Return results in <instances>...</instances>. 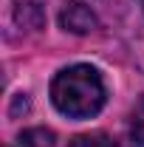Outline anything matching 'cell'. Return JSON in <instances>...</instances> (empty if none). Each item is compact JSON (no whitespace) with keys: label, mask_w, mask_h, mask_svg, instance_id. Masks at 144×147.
Returning a JSON list of instances; mask_svg holds the SVG:
<instances>
[{"label":"cell","mask_w":144,"mask_h":147,"mask_svg":"<svg viewBox=\"0 0 144 147\" xmlns=\"http://www.w3.org/2000/svg\"><path fill=\"white\" fill-rule=\"evenodd\" d=\"M51 99H54L59 113H65L71 119H88V116H96L102 110L108 93H105V82H102L96 68L71 65L54 76Z\"/></svg>","instance_id":"6da1fadb"},{"label":"cell","mask_w":144,"mask_h":147,"mask_svg":"<svg viewBox=\"0 0 144 147\" xmlns=\"http://www.w3.org/2000/svg\"><path fill=\"white\" fill-rule=\"evenodd\" d=\"M59 26L71 34H90L99 26V20L93 14V9L85 6L82 0H65V6L59 11Z\"/></svg>","instance_id":"7a4b0ae2"},{"label":"cell","mask_w":144,"mask_h":147,"mask_svg":"<svg viewBox=\"0 0 144 147\" xmlns=\"http://www.w3.org/2000/svg\"><path fill=\"white\" fill-rule=\"evenodd\" d=\"M14 20H17V26L28 28V31L42 28V23H45L42 0H14Z\"/></svg>","instance_id":"3957f363"},{"label":"cell","mask_w":144,"mask_h":147,"mask_svg":"<svg viewBox=\"0 0 144 147\" xmlns=\"http://www.w3.org/2000/svg\"><path fill=\"white\" fill-rule=\"evenodd\" d=\"M54 133L48 127H28L17 136V147H54Z\"/></svg>","instance_id":"277c9868"},{"label":"cell","mask_w":144,"mask_h":147,"mask_svg":"<svg viewBox=\"0 0 144 147\" xmlns=\"http://www.w3.org/2000/svg\"><path fill=\"white\" fill-rule=\"evenodd\" d=\"M68 147H119L108 133H85V136H76Z\"/></svg>","instance_id":"5b68a950"},{"label":"cell","mask_w":144,"mask_h":147,"mask_svg":"<svg viewBox=\"0 0 144 147\" xmlns=\"http://www.w3.org/2000/svg\"><path fill=\"white\" fill-rule=\"evenodd\" d=\"M133 139L144 147V99L139 102V108L133 110Z\"/></svg>","instance_id":"8992f818"}]
</instances>
